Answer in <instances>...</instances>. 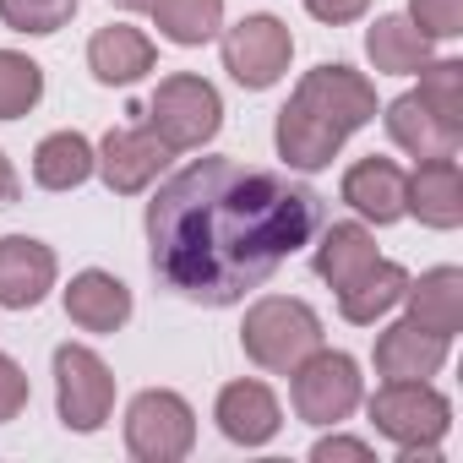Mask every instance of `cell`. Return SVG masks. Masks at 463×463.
<instances>
[{"label": "cell", "mask_w": 463, "mask_h": 463, "mask_svg": "<svg viewBox=\"0 0 463 463\" xmlns=\"http://www.w3.org/2000/svg\"><path fill=\"white\" fill-rule=\"evenodd\" d=\"M322 223V196L273 169L196 158L147 202L153 273L196 306H235L262 289Z\"/></svg>", "instance_id": "6da1fadb"}, {"label": "cell", "mask_w": 463, "mask_h": 463, "mask_svg": "<svg viewBox=\"0 0 463 463\" xmlns=\"http://www.w3.org/2000/svg\"><path fill=\"white\" fill-rule=\"evenodd\" d=\"M371 120H376V88H371V77H360L354 66L333 61V66H317V71L300 77V88L279 109L273 142H279V158L295 175H317Z\"/></svg>", "instance_id": "7a4b0ae2"}, {"label": "cell", "mask_w": 463, "mask_h": 463, "mask_svg": "<svg viewBox=\"0 0 463 463\" xmlns=\"http://www.w3.org/2000/svg\"><path fill=\"white\" fill-rule=\"evenodd\" d=\"M371 425L387 441H398L403 463L436 458V447H441V436L452 425V403L425 382H382L376 398H371Z\"/></svg>", "instance_id": "3957f363"}, {"label": "cell", "mask_w": 463, "mask_h": 463, "mask_svg": "<svg viewBox=\"0 0 463 463\" xmlns=\"http://www.w3.org/2000/svg\"><path fill=\"white\" fill-rule=\"evenodd\" d=\"M241 344H246V354H251L262 371L289 376L311 349H322V317H317L306 300L268 295V300H257V306L246 311Z\"/></svg>", "instance_id": "277c9868"}, {"label": "cell", "mask_w": 463, "mask_h": 463, "mask_svg": "<svg viewBox=\"0 0 463 463\" xmlns=\"http://www.w3.org/2000/svg\"><path fill=\"white\" fill-rule=\"evenodd\" d=\"M147 126L158 131V142H164L169 153H191V147H202V142L218 137V126H223V99H218V88H213L207 77L175 71V77H164V82L153 88V99H147Z\"/></svg>", "instance_id": "5b68a950"}, {"label": "cell", "mask_w": 463, "mask_h": 463, "mask_svg": "<svg viewBox=\"0 0 463 463\" xmlns=\"http://www.w3.org/2000/svg\"><path fill=\"white\" fill-rule=\"evenodd\" d=\"M196 447V414L180 392L147 387L126 409V452L142 463H180Z\"/></svg>", "instance_id": "8992f818"}, {"label": "cell", "mask_w": 463, "mask_h": 463, "mask_svg": "<svg viewBox=\"0 0 463 463\" xmlns=\"http://www.w3.org/2000/svg\"><path fill=\"white\" fill-rule=\"evenodd\" d=\"M55 409H61V425L77 430V436L104 430V420L115 409V376L88 344H61L55 349Z\"/></svg>", "instance_id": "52a82bcc"}, {"label": "cell", "mask_w": 463, "mask_h": 463, "mask_svg": "<svg viewBox=\"0 0 463 463\" xmlns=\"http://www.w3.org/2000/svg\"><path fill=\"white\" fill-rule=\"evenodd\" d=\"M295 414L306 420V425H338V420H349L354 409H360V398H365V387H360V365L349 360V354H338V349H311L295 371Z\"/></svg>", "instance_id": "ba28073f"}, {"label": "cell", "mask_w": 463, "mask_h": 463, "mask_svg": "<svg viewBox=\"0 0 463 463\" xmlns=\"http://www.w3.org/2000/svg\"><path fill=\"white\" fill-rule=\"evenodd\" d=\"M289 55H295V33L268 12H257V17H246L223 33V71L251 93L273 88L289 71Z\"/></svg>", "instance_id": "9c48e42d"}, {"label": "cell", "mask_w": 463, "mask_h": 463, "mask_svg": "<svg viewBox=\"0 0 463 463\" xmlns=\"http://www.w3.org/2000/svg\"><path fill=\"white\" fill-rule=\"evenodd\" d=\"M169 164V147L158 142L153 126H115L99 147H93V169L104 175V185L115 196H137L147 191Z\"/></svg>", "instance_id": "30bf717a"}, {"label": "cell", "mask_w": 463, "mask_h": 463, "mask_svg": "<svg viewBox=\"0 0 463 463\" xmlns=\"http://www.w3.org/2000/svg\"><path fill=\"white\" fill-rule=\"evenodd\" d=\"M55 289V251L33 235H6L0 241V306L6 311H33Z\"/></svg>", "instance_id": "8fae6325"}, {"label": "cell", "mask_w": 463, "mask_h": 463, "mask_svg": "<svg viewBox=\"0 0 463 463\" xmlns=\"http://www.w3.org/2000/svg\"><path fill=\"white\" fill-rule=\"evenodd\" d=\"M213 420L235 447H268L279 436V425H284V409H279L273 387H262V382H229L218 392Z\"/></svg>", "instance_id": "7c38bea8"}, {"label": "cell", "mask_w": 463, "mask_h": 463, "mask_svg": "<svg viewBox=\"0 0 463 463\" xmlns=\"http://www.w3.org/2000/svg\"><path fill=\"white\" fill-rule=\"evenodd\" d=\"M403 213H414L425 229H458L463 223V175H458V158H425L403 180Z\"/></svg>", "instance_id": "4fadbf2b"}, {"label": "cell", "mask_w": 463, "mask_h": 463, "mask_svg": "<svg viewBox=\"0 0 463 463\" xmlns=\"http://www.w3.org/2000/svg\"><path fill=\"white\" fill-rule=\"evenodd\" d=\"M447 344H452V338H441V333L420 327L414 317H403V322H392V327L376 338V371H382L387 382H425V376L441 371Z\"/></svg>", "instance_id": "5bb4252c"}, {"label": "cell", "mask_w": 463, "mask_h": 463, "mask_svg": "<svg viewBox=\"0 0 463 463\" xmlns=\"http://www.w3.org/2000/svg\"><path fill=\"white\" fill-rule=\"evenodd\" d=\"M158 61L153 39L142 28H126V23H109L88 39V71L104 82V88H131L137 77H147Z\"/></svg>", "instance_id": "9a60e30c"}, {"label": "cell", "mask_w": 463, "mask_h": 463, "mask_svg": "<svg viewBox=\"0 0 463 463\" xmlns=\"http://www.w3.org/2000/svg\"><path fill=\"white\" fill-rule=\"evenodd\" d=\"M387 137L409 153V158H458V147H463V131L458 126H447V120H436L425 104H420V93H403V99H392L387 104Z\"/></svg>", "instance_id": "2e32d148"}, {"label": "cell", "mask_w": 463, "mask_h": 463, "mask_svg": "<svg viewBox=\"0 0 463 463\" xmlns=\"http://www.w3.org/2000/svg\"><path fill=\"white\" fill-rule=\"evenodd\" d=\"M403 169L392 164V158H360V164H349V175H344V202L360 213V218H371V223H398L403 218Z\"/></svg>", "instance_id": "e0dca14e"}, {"label": "cell", "mask_w": 463, "mask_h": 463, "mask_svg": "<svg viewBox=\"0 0 463 463\" xmlns=\"http://www.w3.org/2000/svg\"><path fill=\"white\" fill-rule=\"evenodd\" d=\"M66 317L82 327V333H115L131 322V289L115 279V273H77L71 289H66Z\"/></svg>", "instance_id": "ac0fdd59"}, {"label": "cell", "mask_w": 463, "mask_h": 463, "mask_svg": "<svg viewBox=\"0 0 463 463\" xmlns=\"http://www.w3.org/2000/svg\"><path fill=\"white\" fill-rule=\"evenodd\" d=\"M403 300H409V317L441 338H452L463 327V273L458 268H430V273H420V284L409 279Z\"/></svg>", "instance_id": "d6986e66"}, {"label": "cell", "mask_w": 463, "mask_h": 463, "mask_svg": "<svg viewBox=\"0 0 463 463\" xmlns=\"http://www.w3.org/2000/svg\"><path fill=\"white\" fill-rule=\"evenodd\" d=\"M403 289H409V273H403L398 262H382V257H376L354 284L338 289V311H344V322L371 327L376 317H387V311L403 300Z\"/></svg>", "instance_id": "ffe728a7"}, {"label": "cell", "mask_w": 463, "mask_h": 463, "mask_svg": "<svg viewBox=\"0 0 463 463\" xmlns=\"http://www.w3.org/2000/svg\"><path fill=\"white\" fill-rule=\"evenodd\" d=\"M311 262H317V273H322L333 289H344V284H354V279L376 262V241H371L365 223H327Z\"/></svg>", "instance_id": "44dd1931"}, {"label": "cell", "mask_w": 463, "mask_h": 463, "mask_svg": "<svg viewBox=\"0 0 463 463\" xmlns=\"http://www.w3.org/2000/svg\"><path fill=\"white\" fill-rule=\"evenodd\" d=\"M365 55H371L376 71L409 77V71H420V66L430 61V39H425L409 17H376L371 33H365Z\"/></svg>", "instance_id": "7402d4cb"}, {"label": "cell", "mask_w": 463, "mask_h": 463, "mask_svg": "<svg viewBox=\"0 0 463 463\" xmlns=\"http://www.w3.org/2000/svg\"><path fill=\"white\" fill-rule=\"evenodd\" d=\"M93 175V142L82 131H50L33 153V180L44 191H77Z\"/></svg>", "instance_id": "603a6c76"}, {"label": "cell", "mask_w": 463, "mask_h": 463, "mask_svg": "<svg viewBox=\"0 0 463 463\" xmlns=\"http://www.w3.org/2000/svg\"><path fill=\"white\" fill-rule=\"evenodd\" d=\"M147 17L158 23V33L180 50H196L207 39H218L223 28V0H147Z\"/></svg>", "instance_id": "cb8c5ba5"}, {"label": "cell", "mask_w": 463, "mask_h": 463, "mask_svg": "<svg viewBox=\"0 0 463 463\" xmlns=\"http://www.w3.org/2000/svg\"><path fill=\"white\" fill-rule=\"evenodd\" d=\"M39 99H44V66L17 50H0V120H23Z\"/></svg>", "instance_id": "d4e9b609"}, {"label": "cell", "mask_w": 463, "mask_h": 463, "mask_svg": "<svg viewBox=\"0 0 463 463\" xmlns=\"http://www.w3.org/2000/svg\"><path fill=\"white\" fill-rule=\"evenodd\" d=\"M420 104L463 131V61H425L420 66Z\"/></svg>", "instance_id": "484cf974"}, {"label": "cell", "mask_w": 463, "mask_h": 463, "mask_svg": "<svg viewBox=\"0 0 463 463\" xmlns=\"http://www.w3.org/2000/svg\"><path fill=\"white\" fill-rule=\"evenodd\" d=\"M77 17V0H0V23H6L12 33H61L66 23Z\"/></svg>", "instance_id": "4316f807"}, {"label": "cell", "mask_w": 463, "mask_h": 463, "mask_svg": "<svg viewBox=\"0 0 463 463\" xmlns=\"http://www.w3.org/2000/svg\"><path fill=\"white\" fill-rule=\"evenodd\" d=\"M409 23L436 44L463 33V0H409Z\"/></svg>", "instance_id": "83f0119b"}, {"label": "cell", "mask_w": 463, "mask_h": 463, "mask_svg": "<svg viewBox=\"0 0 463 463\" xmlns=\"http://www.w3.org/2000/svg\"><path fill=\"white\" fill-rule=\"evenodd\" d=\"M23 409H28V371L12 354H0V425L17 420Z\"/></svg>", "instance_id": "f1b7e54d"}, {"label": "cell", "mask_w": 463, "mask_h": 463, "mask_svg": "<svg viewBox=\"0 0 463 463\" xmlns=\"http://www.w3.org/2000/svg\"><path fill=\"white\" fill-rule=\"evenodd\" d=\"M311 458H317V463H333V458L371 463V441H360V436H322V441L311 447Z\"/></svg>", "instance_id": "f546056e"}, {"label": "cell", "mask_w": 463, "mask_h": 463, "mask_svg": "<svg viewBox=\"0 0 463 463\" xmlns=\"http://www.w3.org/2000/svg\"><path fill=\"white\" fill-rule=\"evenodd\" d=\"M365 6L371 0H306V12L317 17V23H354V17H365Z\"/></svg>", "instance_id": "4dcf8cb0"}, {"label": "cell", "mask_w": 463, "mask_h": 463, "mask_svg": "<svg viewBox=\"0 0 463 463\" xmlns=\"http://www.w3.org/2000/svg\"><path fill=\"white\" fill-rule=\"evenodd\" d=\"M17 196H23V180H17V169H12V158L0 153V207H17Z\"/></svg>", "instance_id": "1f68e13d"}, {"label": "cell", "mask_w": 463, "mask_h": 463, "mask_svg": "<svg viewBox=\"0 0 463 463\" xmlns=\"http://www.w3.org/2000/svg\"><path fill=\"white\" fill-rule=\"evenodd\" d=\"M109 6H120V12H147V0H109Z\"/></svg>", "instance_id": "d6a6232c"}]
</instances>
